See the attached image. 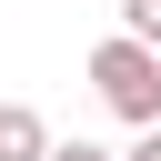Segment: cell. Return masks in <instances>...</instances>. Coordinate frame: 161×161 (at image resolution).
<instances>
[{"instance_id":"obj_4","label":"cell","mask_w":161,"mask_h":161,"mask_svg":"<svg viewBox=\"0 0 161 161\" xmlns=\"http://www.w3.org/2000/svg\"><path fill=\"white\" fill-rule=\"evenodd\" d=\"M50 161H121V151H101V141H50Z\"/></svg>"},{"instance_id":"obj_2","label":"cell","mask_w":161,"mask_h":161,"mask_svg":"<svg viewBox=\"0 0 161 161\" xmlns=\"http://www.w3.org/2000/svg\"><path fill=\"white\" fill-rule=\"evenodd\" d=\"M0 161H50V121L30 101H0Z\"/></svg>"},{"instance_id":"obj_3","label":"cell","mask_w":161,"mask_h":161,"mask_svg":"<svg viewBox=\"0 0 161 161\" xmlns=\"http://www.w3.org/2000/svg\"><path fill=\"white\" fill-rule=\"evenodd\" d=\"M121 40H141V50H161V0H121Z\"/></svg>"},{"instance_id":"obj_5","label":"cell","mask_w":161,"mask_h":161,"mask_svg":"<svg viewBox=\"0 0 161 161\" xmlns=\"http://www.w3.org/2000/svg\"><path fill=\"white\" fill-rule=\"evenodd\" d=\"M121 161H161V121H151V131H141V141H131Z\"/></svg>"},{"instance_id":"obj_1","label":"cell","mask_w":161,"mask_h":161,"mask_svg":"<svg viewBox=\"0 0 161 161\" xmlns=\"http://www.w3.org/2000/svg\"><path fill=\"white\" fill-rule=\"evenodd\" d=\"M91 91H101V111L111 121H131V131H151L161 121V50H141V40H101L91 50Z\"/></svg>"}]
</instances>
